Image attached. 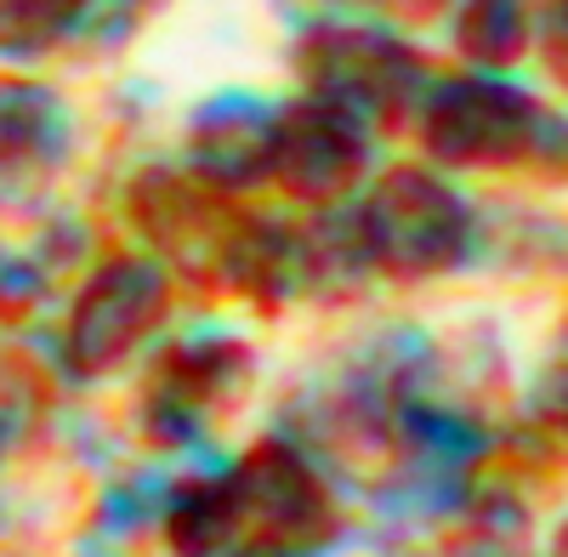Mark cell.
Masks as SVG:
<instances>
[{"label": "cell", "instance_id": "cell-1", "mask_svg": "<svg viewBox=\"0 0 568 557\" xmlns=\"http://www.w3.org/2000/svg\"><path fill=\"white\" fill-rule=\"evenodd\" d=\"M535 131V114L517 91H495V85H466L460 98L449 103V160H500L517 154Z\"/></svg>", "mask_w": 568, "mask_h": 557}, {"label": "cell", "instance_id": "cell-2", "mask_svg": "<svg viewBox=\"0 0 568 557\" xmlns=\"http://www.w3.org/2000/svg\"><path fill=\"white\" fill-rule=\"evenodd\" d=\"M540 45H546L551 69L568 80V0H557V7H551V18H546V29H540Z\"/></svg>", "mask_w": 568, "mask_h": 557}, {"label": "cell", "instance_id": "cell-3", "mask_svg": "<svg viewBox=\"0 0 568 557\" xmlns=\"http://www.w3.org/2000/svg\"><path fill=\"white\" fill-rule=\"evenodd\" d=\"M557 557H568V529H562V540H557Z\"/></svg>", "mask_w": 568, "mask_h": 557}]
</instances>
